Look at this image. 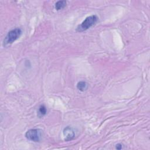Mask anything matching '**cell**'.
Masks as SVG:
<instances>
[{
    "label": "cell",
    "instance_id": "1",
    "mask_svg": "<svg viewBox=\"0 0 150 150\" xmlns=\"http://www.w3.org/2000/svg\"><path fill=\"white\" fill-rule=\"evenodd\" d=\"M98 21V17L96 15L87 16L76 28V30L79 32L87 30L93 26H94Z\"/></svg>",
    "mask_w": 150,
    "mask_h": 150
},
{
    "label": "cell",
    "instance_id": "2",
    "mask_svg": "<svg viewBox=\"0 0 150 150\" xmlns=\"http://www.w3.org/2000/svg\"><path fill=\"white\" fill-rule=\"evenodd\" d=\"M22 33V31L21 29L19 28H16L11 30L6 36H5V39H4L3 45L4 46H6L10 45L12 43H13L15 40L19 38Z\"/></svg>",
    "mask_w": 150,
    "mask_h": 150
},
{
    "label": "cell",
    "instance_id": "3",
    "mask_svg": "<svg viewBox=\"0 0 150 150\" xmlns=\"http://www.w3.org/2000/svg\"><path fill=\"white\" fill-rule=\"evenodd\" d=\"M42 137V131L39 128H33L28 130L25 133V137L29 141L39 142Z\"/></svg>",
    "mask_w": 150,
    "mask_h": 150
},
{
    "label": "cell",
    "instance_id": "4",
    "mask_svg": "<svg viewBox=\"0 0 150 150\" xmlns=\"http://www.w3.org/2000/svg\"><path fill=\"white\" fill-rule=\"evenodd\" d=\"M63 134L66 141H71L75 137V132L73 129L69 126H67L63 129Z\"/></svg>",
    "mask_w": 150,
    "mask_h": 150
},
{
    "label": "cell",
    "instance_id": "5",
    "mask_svg": "<svg viewBox=\"0 0 150 150\" xmlns=\"http://www.w3.org/2000/svg\"><path fill=\"white\" fill-rule=\"evenodd\" d=\"M88 88V84L84 81H80L77 84V88L81 91H84Z\"/></svg>",
    "mask_w": 150,
    "mask_h": 150
},
{
    "label": "cell",
    "instance_id": "6",
    "mask_svg": "<svg viewBox=\"0 0 150 150\" xmlns=\"http://www.w3.org/2000/svg\"><path fill=\"white\" fill-rule=\"evenodd\" d=\"M66 4H67L66 1H59L55 3L54 8L57 11H59L64 8L66 6Z\"/></svg>",
    "mask_w": 150,
    "mask_h": 150
},
{
    "label": "cell",
    "instance_id": "7",
    "mask_svg": "<svg viewBox=\"0 0 150 150\" xmlns=\"http://www.w3.org/2000/svg\"><path fill=\"white\" fill-rule=\"evenodd\" d=\"M47 113V109L46 107L44 105H40V107L38 108V113H37V115L39 117L41 118L42 117H43L44 115H45Z\"/></svg>",
    "mask_w": 150,
    "mask_h": 150
},
{
    "label": "cell",
    "instance_id": "8",
    "mask_svg": "<svg viewBox=\"0 0 150 150\" xmlns=\"http://www.w3.org/2000/svg\"><path fill=\"white\" fill-rule=\"evenodd\" d=\"M122 148V144H117L115 145V149H121Z\"/></svg>",
    "mask_w": 150,
    "mask_h": 150
}]
</instances>
